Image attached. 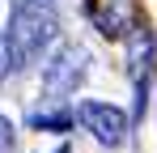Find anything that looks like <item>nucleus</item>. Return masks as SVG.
<instances>
[{"label":"nucleus","instance_id":"nucleus-8","mask_svg":"<svg viewBox=\"0 0 157 153\" xmlns=\"http://www.w3.org/2000/svg\"><path fill=\"white\" fill-rule=\"evenodd\" d=\"M55 153H68V149H64V145H59V149H55Z\"/></svg>","mask_w":157,"mask_h":153},{"label":"nucleus","instance_id":"nucleus-3","mask_svg":"<svg viewBox=\"0 0 157 153\" xmlns=\"http://www.w3.org/2000/svg\"><path fill=\"white\" fill-rule=\"evenodd\" d=\"M77 119H81L85 132H94V140H102L110 149L123 145V136H128V115L119 106H110V102H81Z\"/></svg>","mask_w":157,"mask_h":153},{"label":"nucleus","instance_id":"nucleus-2","mask_svg":"<svg viewBox=\"0 0 157 153\" xmlns=\"http://www.w3.org/2000/svg\"><path fill=\"white\" fill-rule=\"evenodd\" d=\"M89 73V51L77 47V43H68V47H59L51 55V64L43 68V94L47 98H64V94H72L81 81Z\"/></svg>","mask_w":157,"mask_h":153},{"label":"nucleus","instance_id":"nucleus-7","mask_svg":"<svg viewBox=\"0 0 157 153\" xmlns=\"http://www.w3.org/2000/svg\"><path fill=\"white\" fill-rule=\"evenodd\" d=\"M4 68H9V51H4V43H0V76H4Z\"/></svg>","mask_w":157,"mask_h":153},{"label":"nucleus","instance_id":"nucleus-6","mask_svg":"<svg viewBox=\"0 0 157 153\" xmlns=\"http://www.w3.org/2000/svg\"><path fill=\"white\" fill-rule=\"evenodd\" d=\"M9 149H13V124L0 115V153H9Z\"/></svg>","mask_w":157,"mask_h":153},{"label":"nucleus","instance_id":"nucleus-5","mask_svg":"<svg viewBox=\"0 0 157 153\" xmlns=\"http://www.w3.org/2000/svg\"><path fill=\"white\" fill-rule=\"evenodd\" d=\"M68 124H72V115H68V111H55V115H30V128H51V132H64Z\"/></svg>","mask_w":157,"mask_h":153},{"label":"nucleus","instance_id":"nucleus-1","mask_svg":"<svg viewBox=\"0 0 157 153\" xmlns=\"http://www.w3.org/2000/svg\"><path fill=\"white\" fill-rule=\"evenodd\" d=\"M59 34V17L43 0H21L13 9V22L4 34V51H9V68H26L30 60H38L43 47H51Z\"/></svg>","mask_w":157,"mask_h":153},{"label":"nucleus","instance_id":"nucleus-4","mask_svg":"<svg viewBox=\"0 0 157 153\" xmlns=\"http://www.w3.org/2000/svg\"><path fill=\"white\" fill-rule=\"evenodd\" d=\"M128 68H132V81H136V115H144V94H149V73H153V34H149V30H136V34H132Z\"/></svg>","mask_w":157,"mask_h":153}]
</instances>
